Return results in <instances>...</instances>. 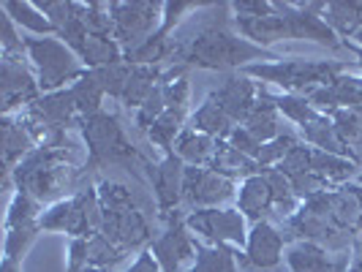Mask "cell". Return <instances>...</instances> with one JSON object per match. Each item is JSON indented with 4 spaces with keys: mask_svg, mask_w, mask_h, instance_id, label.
<instances>
[{
    "mask_svg": "<svg viewBox=\"0 0 362 272\" xmlns=\"http://www.w3.org/2000/svg\"><path fill=\"white\" fill-rule=\"evenodd\" d=\"M232 6H226L229 11ZM213 17L210 22L202 25V30L194 38H188L182 47H177L172 57H177L180 66H197L207 71H229V69H248L256 63H275L281 60L272 49H262L243 38L237 30H232L235 17Z\"/></svg>",
    "mask_w": 362,
    "mask_h": 272,
    "instance_id": "cell-1",
    "label": "cell"
},
{
    "mask_svg": "<svg viewBox=\"0 0 362 272\" xmlns=\"http://www.w3.org/2000/svg\"><path fill=\"white\" fill-rule=\"evenodd\" d=\"M346 71L344 63L335 60H303V57H281L275 63H254L243 69L245 76L275 85L291 95H310L319 88L332 85Z\"/></svg>",
    "mask_w": 362,
    "mask_h": 272,
    "instance_id": "cell-2",
    "label": "cell"
},
{
    "mask_svg": "<svg viewBox=\"0 0 362 272\" xmlns=\"http://www.w3.org/2000/svg\"><path fill=\"white\" fill-rule=\"evenodd\" d=\"M25 49H28V60H30V66L38 76L41 93L66 90L88 73L82 60L76 57V52L63 38L28 36L25 38Z\"/></svg>",
    "mask_w": 362,
    "mask_h": 272,
    "instance_id": "cell-3",
    "label": "cell"
},
{
    "mask_svg": "<svg viewBox=\"0 0 362 272\" xmlns=\"http://www.w3.org/2000/svg\"><path fill=\"white\" fill-rule=\"evenodd\" d=\"M98 199L104 207V226L101 235L109 237L115 245L123 251H134L147 242V220L145 215L134 207L131 191L120 182H101L98 185Z\"/></svg>",
    "mask_w": 362,
    "mask_h": 272,
    "instance_id": "cell-4",
    "label": "cell"
},
{
    "mask_svg": "<svg viewBox=\"0 0 362 272\" xmlns=\"http://www.w3.org/2000/svg\"><path fill=\"white\" fill-rule=\"evenodd\" d=\"M41 232H66L71 237H95L104 226V207L98 188H85L69 199L49 204L38 218Z\"/></svg>",
    "mask_w": 362,
    "mask_h": 272,
    "instance_id": "cell-5",
    "label": "cell"
},
{
    "mask_svg": "<svg viewBox=\"0 0 362 272\" xmlns=\"http://www.w3.org/2000/svg\"><path fill=\"white\" fill-rule=\"evenodd\" d=\"M69 169H71V166L66 163V153H63L60 147H57V150H44V147H38V150H33V153L14 169V177H17L19 191L28 194V196H33V199L41 204V201L57 199V194H63V188L71 182Z\"/></svg>",
    "mask_w": 362,
    "mask_h": 272,
    "instance_id": "cell-6",
    "label": "cell"
},
{
    "mask_svg": "<svg viewBox=\"0 0 362 272\" xmlns=\"http://www.w3.org/2000/svg\"><path fill=\"white\" fill-rule=\"evenodd\" d=\"M82 139L88 145V169H98L107 163H128L136 155L120 120L109 112H98L82 120Z\"/></svg>",
    "mask_w": 362,
    "mask_h": 272,
    "instance_id": "cell-7",
    "label": "cell"
},
{
    "mask_svg": "<svg viewBox=\"0 0 362 272\" xmlns=\"http://www.w3.org/2000/svg\"><path fill=\"white\" fill-rule=\"evenodd\" d=\"M109 14L115 25V41L123 47V52L131 54L158 33L163 3H147V0L109 3Z\"/></svg>",
    "mask_w": 362,
    "mask_h": 272,
    "instance_id": "cell-8",
    "label": "cell"
},
{
    "mask_svg": "<svg viewBox=\"0 0 362 272\" xmlns=\"http://www.w3.org/2000/svg\"><path fill=\"white\" fill-rule=\"evenodd\" d=\"M185 226L194 235L204 237L210 245L226 248H245L248 242V218L237 207H210V210H191Z\"/></svg>",
    "mask_w": 362,
    "mask_h": 272,
    "instance_id": "cell-9",
    "label": "cell"
},
{
    "mask_svg": "<svg viewBox=\"0 0 362 272\" xmlns=\"http://www.w3.org/2000/svg\"><path fill=\"white\" fill-rule=\"evenodd\" d=\"M308 210L325 215L335 229L344 235H354L362 226V188L360 185H341L335 191H325L313 199L303 201Z\"/></svg>",
    "mask_w": 362,
    "mask_h": 272,
    "instance_id": "cell-10",
    "label": "cell"
},
{
    "mask_svg": "<svg viewBox=\"0 0 362 272\" xmlns=\"http://www.w3.org/2000/svg\"><path fill=\"white\" fill-rule=\"evenodd\" d=\"M237 199V182L218 175L207 166H185L182 182V201H188L194 210H210L226 201Z\"/></svg>",
    "mask_w": 362,
    "mask_h": 272,
    "instance_id": "cell-11",
    "label": "cell"
},
{
    "mask_svg": "<svg viewBox=\"0 0 362 272\" xmlns=\"http://www.w3.org/2000/svg\"><path fill=\"white\" fill-rule=\"evenodd\" d=\"M28 57H0V98L3 114H14L19 107H30L41 95L36 71L25 63Z\"/></svg>",
    "mask_w": 362,
    "mask_h": 272,
    "instance_id": "cell-12",
    "label": "cell"
},
{
    "mask_svg": "<svg viewBox=\"0 0 362 272\" xmlns=\"http://www.w3.org/2000/svg\"><path fill=\"white\" fill-rule=\"evenodd\" d=\"M197 248L199 240L191 237V229L185 226V220H172L169 229L153 242V256L158 261L161 272H188L197 261Z\"/></svg>",
    "mask_w": 362,
    "mask_h": 272,
    "instance_id": "cell-13",
    "label": "cell"
},
{
    "mask_svg": "<svg viewBox=\"0 0 362 272\" xmlns=\"http://www.w3.org/2000/svg\"><path fill=\"white\" fill-rule=\"evenodd\" d=\"M28 123H36V126H47V128H57V131H66L69 126L79 123L82 126V117L74 107L71 90H57V93H44L38 95L36 101L25 112H19Z\"/></svg>",
    "mask_w": 362,
    "mask_h": 272,
    "instance_id": "cell-14",
    "label": "cell"
},
{
    "mask_svg": "<svg viewBox=\"0 0 362 272\" xmlns=\"http://www.w3.org/2000/svg\"><path fill=\"white\" fill-rule=\"evenodd\" d=\"M210 98L235 120L237 126H243L248 120V114L254 112V107L259 104V88H256V79L240 71L232 73L221 88L210 93Z\"/></svg>",
    "mask_w": 362,
    "mask_h": 272,
    "instance_id": "cell-15",
    "label": "cell"
},
{
    "mask_svg": "<svg viewBox=\"0 0 362 272\" xmlns=\"http://www.w3.org/2000/svg\"><path fill=\"white\" fill-rule=\"evenodd\" d=\"M284 242H286V237L281 235L270 220H259V223L251 226L248 242L243 248L245 251V261L254 270H272L284 259Z\"/></svg>",
    "mask_w": 362,
    "mask_h": 272,
    "instance_id": "cell-16",
    "label": "cell"
},
{
    "mask_svg": "<svg viewBox=\"0 0 362 272\" xmlns=\"http://www.w3.org/2000/svg\"><path fill=\"white\" fill-rule=\"evenodd\" d=\"M305 98L322 114H332L335 109H357L362 107V76H351L344 71L332 85L319 88Z\"/></svg>",
    "mask_w": 362,
    "mask_h": 272,
    "instance_id": "cell-17",
    "label": "cell"
},
{
    "mask_svg": "<svg viewBox=\"0 0 362 272\" xmlns=\"http://www.w3.org/2000/svg\"><path fill=\"white\" fill-rule=\"evenodd\" d=\"M150 182H153V191H156V199L161 210H175L182 201V182H185V163L169 153L163 155V161L150 169Z\"/></svg>",
    "mask_w": 362,
    "mask_h": 272,
    "instance_id": "cell-18",
    "label": "cell"
},
{
    "mask_svg": "<svg viewBox=\"0 0 362 272\" xmlns=\"http://www.w3.org/2000/svg\"><path fill=\"white\" fill-rule=\"evenodd\" d=\"M237 210L248 218V220H254V223L267 220V215L275 213L270 180H267V175L262 169L256 172L254 177L240 182V188H237Z\"/></svg>",
    "mask_w": 362,
    "mask_h": 272,
    "instance_id": "cell-19",
    "label": "cell"
},
{
    "mask_svg": "<svg viewBox=\"0 0 362 272\" xmlns=\"http://www.w3.org/2000/svg\"><path fill=\"white\" fill-rule=\"evenodd\" d=\"M341 254H329L316 242H291L286 251V264L291 272H344L346 259H335Z\"/></svg>",
    "mask_w": 362,
    "mask_h": 272,
    "instance_id": "cell-20",
    "label": "cell"
},
{
    "mask_svg": "<svg viewBox=\"0 0 362 272\" xmlns=\"http://www.w3.org/2000/svg\"><path fill=\"white\" fill-rule=\"evenodd\" d=\"M0 134H3V161H6V172H14L19 163L33 153L36 142H33L30 131L25 126L22 114H3Z\"/></svg>",
    "mask_w": 362,
    "mask_h": 272,
    "instance_id": "cell-21",
    "label": "cell"
},
{
    "mask_svg": "<svg viewBox=\"0 0 362 272\" xmlns=\"http://www.w3.org/2000/svg\"><path fill=\"white\" fill-rule=\"evenodd\" d=\"M300 139H303L308 147H313V150H322V153L344 155V158H351V161L360 158V155H357V153L338 136V131H335V126H332L329 114H319V117L310 120L305 128H300Z\"/></svg>",
    "mask_w": 362,
    "mask_h": 272,
    "instance_id": "cell-22",
    "label": "cell"
},
{
    "mask_svg": "<svg viewBox=\"0 0 362 272\" xmlns=\"http://www.w3.org/2000/svg\"><path fill=\"white\" fill-rule=\"evenodd\" d=\"M74 52H76V57L82 60V66L88 71L107 69V66H115V63H123L126 60V52L115 41V36H93V33H88Z\"/></svg>",
    "mask_w": 362,
    "mask_h": 272,
    "instance_id": "cell-23",
    "label": "cell"
},
{
    "mask_svg": "<svg viewBox=\"0 0 362 272\" xmlns=\"http://www.w3.org/2000/svg\"><path fill=\"white\" fill-rule=\"evenodd\" d=\"M322 19L341 41H349L362 30V0H325Z\"/></svg>",
    "mask_w": 362,
    "mask_h": 272,
    "instance_id": "cell-24",
    "label": "cell"
},
{
    "mask_svg": "<svg viewBox=\"0 0 362 272\" xmlns=\"http://www.w3.org/2000/svg\"><path fill=\"white\" fill-rule=\"evenodd\" d=\"M216 147H218V139L207 136V134H199L197 128L185 126L182 134L177 136L172 153H175L185 166H210L213 158H216Z\"/></svg>",
    "mask_w": 362,
    "mask_h": 272,
    "instance_id": "cell-25",
    "label": "cell"
},
{
    "mask_svg": "<svg viewBox=\"0 0 362 272\" xmlns=\"http://www.w3.org/2000/svg\"><path fill=\"white\" fill-rule=\"evenodd\" d=\"M281 117H284V114H281L278 107L267 98V93L259 90V104L254 107V112L248 114V120H245L243 126L248 128L262 145H267V142L278 139V136L284 134V120H281Z\"/></svg>",
    "mask_w": 362,
    "mask_h": 272,
    "instance_id": "cell-26",
    "label": "cell"
},
{
    "mask_svg": "<svg viewBox=\"0 0 362 272\" xmlns=\"http://www.w3.org/2000/svg\"><path fill=\"white\" fill-rule=\"evenodd\" d=\"M188 126L197 128L199 134H207V136H213V139L221 142V139H229V136H232V131L237 128V123L223 112V109L218 107L210 95H207L199 107H197V112H191Z\"/></svg>",
    "mask_w": 362,
    "mask_h": 272,
    "instance_id": "cell-27",
    "label": "cell"
},
{
    "mask_svg": "<svg viewBox=\"0 0 362 272\" xmlns=\"http://www.w3.org/2000/svg\"><path fill=\"white\" fill-rule=\"evenodd\" d=\"M207 169H213L218 175H223V177H229V180H248V177H254L256 172L262 169L254 158H248V155H243L237 147H232L226 139H221L216 147V158L213 163L207 166Z\"/></svg>",
    "mask_w": 362,
    "mask_h": 272,
    "instance_id": "cell-28",
    "label": "cell"
},
{
    "mask_svg": "<svg viewBox=\"0 0 362 272\" xmlns=\"http://www.w3.org/2000/svg\"><path fill=\"white\" fill-rule=\"evenodd\" d=\"M0 8L14 19V25L28 30L30 36H57L54 25L38 11V6L33 0H3Z\"/></svg>",
    "mask_w": 362,
    "mask_h": 272,
    "instance_id": "cell-29",
    "label": "cell"
},
{
    "mask_svg": "<svg viewBox=\"0 0 362 272\" xmlns=\"http://www.w3.org/2000/svg\"><path fill=\"white\" fill-rule=\"evenodd\" d=\"M310 172L319 177V180L329 185H344L354 177L357 172V161L351 158H344V155H332V153H322V150H313L310 155Z\"/></svg>",
    "mask_w": 362,
    "mask_h": 272,
    "instance_id": "cell-30",
    "label": "cell"
},
{
    "mask_svg": "<svg viewBox=\"0 0 362 272\" xmlns=\"http://www.w3.org/2000/svg\"><path fill=\"white\" fill-rule=\"evenodd\" d=\"M161 66H134L120 104L126 109H139L147 101V95L153 93V88L161 82Z\"/></svg>",
    "mask_w": 362,
    "mask_h": 272,
    "instance_id": "cell-31",
    "label": "cell"
},
{
    "mask_svg": "<svg viewBox=\"0 0 362 272\" xmlns=\"http://www.w3.org/2000/svg\"><path fill=\"white\" fill-rule=\"evenodd\" d=\"M69 90H71L74 107H76V112H79L82 120H88V117H93V114L104 112L101 104H104V95H107V93L101 90V85L95 82V76H93L90 71L85 73L79 82H74Z\"/></svg>",
    "mask_w": 362,
    "mask_h": 272,
    "instance_id": "cell-32",
    "label": "cell"
},
{
    "mask_svg": "<svg viewBox=\"0 0 362 272\" xmlns=\"http://www.w3.org/2000/svg\"><path fill=\"white\" fill-rule=\"evenodd\" d=\"M267 98H270L272 104L278 107V112L297 128H305L310 120H316V117L322 114V112L313 109V104H310L305 95H291V93H278V95H272V93H267Z\"/></svg>",
    "mask_w": 362,
    "mask_h": 272,
    "instance_id": "cell-33",
    "label": "cell"
},
{
    "mask_svg": "<svg viewBox=\"0 0 362 272\" xmlns=\"http://www.w3.org/2000/svg\"><path fill=\"white\" fill-rule=\"evenodd\" d=\"M188 272H237V256L226 245H204L197 248V261Z\"/></svg>",
    "mask_w": 362,
    "mask_h": 272,
    "instance_id": "cell-34",
    "label": "cell"
},
{
    "mask_svg": "<svg viewBox=\"0 0 362 272\" xmlns=\"http://www.w3.org/2000/svg\"><path fill=\"white\" fill-rule=\"evenodd\" d=\"M169 79H172V71H166L161 76V82L153 88V93L147 95V101L136 109V126L142 131H150V126L161 117L166 107H169Z\"/></svg>",
    "mask_w": 362,
    "mask_h": 272,
    "instance_id": "cell-35",
    "label": "cell"
},
{
    "mask_svg": "<svg viewBox=\"0 0 362 272\" xmlns=\"http://www.w3.org/2000/svg\"><path fill=\"white\" fill-rule=\"evenodd\" d=\"M128 251H123L120 245H115L109 237L95 235L88 240V267H101V270H109L115 264H120L126 259Z\"/></svg>",
    "mask_w": 362,
    "mask_h": 272,
    "instance_id": "cell-36",
    "label": "cell"
},
{
    "mask_svg": "<svg viewBox=\"0 0 362 272\" xmlns=\"http://www.w3.org/2000/svg\"><path fill=\"white\" fill-rule=\"evenodd\" d=\"M131 69H134V66H131L128 60H123V63H115V66H107V69H95V71H90V73L95 76V82L101 85V90L120 101L123 93H126L128 79H131Z\"/></svg>",
    "mask_w": 362,
    "mask_h": 272,
    "instance_id": "cell-37",
    "label": "cell"
},
{
    "mask_svg": "<svg viewBox=\"0 0 362 272\" xmlns=\"http://www.w3.org/2000/svg\"><path fill=\"white\" fill-rule=\"evenodd\" d=\"M41 218V207L33 196L17 191V196L11 199L8 215H6V229H17V226H28V223H38Z\"/></svg>",
    "mask_w": 362,
    "mask_h": 272,
    "instance_id": "cell-38",
    "label": "cell"
},
{
    "mask_svg": "<svg viewBox=\"0 0 362 272\" xmlns=\"http://www.w3.org/2000/svg\"><path fill=\"white\" fill-rule=\"evenodd\" d=\"M303 139L297 136V134H291V131H284L278 139H272L267 145H262V153H259V158L256 163L262 166V169H267V166H278V163L284 161L286 155H289L294 147L300 145Z\"/></svg>",
    "mask_w": 362,
    "mask_h": 272,
    "instance_id": "cell-39",
    "label": "cell"
},
{
    "mask_svg": "<svg viewBox=\"0 0 362 272\" xmlns=\"http://www.w3.org/2000/svg\"><path fill=\"white\" fill-rule=\"evenodd\" d=\"M41 226L38 223H28V226H17V229H6V259H22L28 254V248L36 242Z\"/></svg>",
    "mask_w": 362,
    "mask_h": 272,
    "instance_id": "cell-40",
    "label": "cell"
},
{
    "mask_svg": "<svg viewBox=\"0 0 362 272\" xmlns=\"http://www.w3.org/2000/svg\"><path fill=\"white\" fill-rule=\"evenodd\" d=\"M0 49H3V57H28L25 38L17 33L14 19L8 17L3 8H0Z\"/></svg>",
    "mask_w": 362,
    "mask_h": 272,
    "instance_id": "cell-41",
    "label": "cell"
},
{
    "mask_svg": "<svg viewBox=\"0 0 362 272\" xmlns=\"http://www.w3.org/2000/svg\"><path fill=\"white\" fill-rule=\"evenodd\" d=\"M310 155H313V147H308L305 142H300V145L294 147V150H291L284 161L275 166V169H278L281 175H286L289 180H294V177L308 175V172H310Z\"/></svg>",
    "mask_w": 362,
    "mask_h": 272,
    "instance_id": "cell-42",
    "label": "cell"
},
{
    "mask_svg": "<svg viewBox=\"0 0 362 272\" xmlns=\"http://www.w3.org/2000/svg\"><path fill=\"white\" fill-rule=\"evenodd\" d=\"M226 142H229L232 147H237L243 155L254 158V161L259 158V153H262V142H259V139H256L254 134H251V131H248L245 126H237L235 131H232V136H229Z\"/></svg>",
    "mask_w": 362,
    "mask_h": 272,
    "instance_id": "cell-43",
    "label": "cell"
},
{
    "mask_svg": "<svg viewBox=\"0 0 362 272\" xmlns=\"http://www.w3.org/2000/svg\"><path fill=\"white\" fill-rule=\"evenodd\" d=\"M235 17L243 19H259V17H267L275 11V3H267V0H240V3H229Z\"/></svg>",
    "mask_w": 362,
    "mask_h": 272,
    "instance_id": "cell-44",
    "label": "cell"
},
{
    "mask_svg": "<svg viewBox=\"0 0 362 272\" xmlns=\"http://www.w3.org/2000/svg\"><path fill=\"white\" fill-rule=\"evenodd\" d=\"M88 240L90 237H74L69 248V272H82L88 267Z\"/></svg>",
    "mask_w": 362,
    "mask_h": 272,
    "instance_id": "cell-45",
    "label": "cell"
},
{
    "mask_svg": "<svg viewBox=\"0 0 362 272\" xmlns=\"http://www.w3.org/2000/svg\"><path fill=\"white\" fill-rule=\"evenodd\" d=\"M126 272H161V267H158L153 251H142V254L136 256V261H134Z\"/></svg>",
    "mask_w": 362,
    "mask_h": 272,
    "instance_id": "cell-46",
    "label": "cell"
},
{
    "mask_svg": "<svg viewBox=\"0 0 362 272\" xmlns=\"http://www.w3.org/2000/svg\"><path fill=\"white\" fill-rule=\"evenodd\" d=\"M344 49H349V52H354V57H357V66L362 69V49L354 44V41H344Z\"/></svg>",
    "mask_w": 362,
    "mask_h": 272,
    "instance_id": "cell-47",
    "label": "cell"
},
{
    "mask_svg": "<svg viewBox=\"0 0 362 272\" xmlns=\"http://www.w3.org/2000/svg\"><path fill=\"white\" fill-rule=\"evenodd\" d=\"M0 272H19V261L17 259H3V267Z\"/></svg>",
    "mask_w": 362,
    "mask_h": 272,
    "instance_id": "cell-48",
    "label": "cell"
},
{
    "mask_svg": "<svg viewBox=\"0 0 362 272\" xmlns=\"http://www.w3.org/2000/svg\"><path fill=\"white\" fill-rule=\"evenodd\" d=\"M346 272H362V254L354 259V264H351V267H349Z\"/></svg>",
    "mask_w": 362,
    "mask_h": 272,
    "instance_id": "cell-49",
    "label": "cell"
},
{
    "mask_svg": "<svg viewBox=\"0 0 362 272\" xmlns=\"http://www.w3.org/2000/svg\"><path fill=\"white\" fill-rule=\"evenodd\" d=\"M354 44H357V47H360V49H362V30H360V33H357V36H354Z\"/></svg>",
    "mask_w": 362,
    "mask_h": 272,
    "instance_id": "cell-50",
    "label": "cell"
}]
</instances>
